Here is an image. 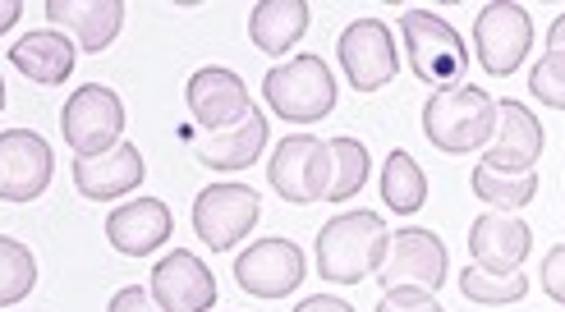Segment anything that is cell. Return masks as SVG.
I'll use <instances>...</instances> for the list:
<instances>
[{"mask_svg":"<svg viewBox=\"0 0 565 312\" xmlns=\"http://www.w3.org/2000/svg\"><path fill=\"white\" fill-rule=\"evenodd\" d=\"M184 101H189V116L203 125V129H212V133L239 125L248 110H253L244 78L235 69H221V65L198 69L189 78V88H184Z\"/></svg>","mask_w":565,"mask_h":312,"instance_id":"5bb4252c","label":"cell"},{"mask_svg":"<svg viewBox=\"0 0 565 312\" xmlns=\"http://www.w3.org/2000/svg\"><path fill=\"white\" fill-rule=\"evenodd\" d=\"M106 312H161V303H157L152 290H143V286H125L116 299L106 303Z\"/></svg>","mask_w":565,"mask_h":312,"instance_id":"4dcf8cb0","label":"cell"},{"mask_svg":"<svg viewBox=\"0 0 565 312\" xmlns=\"http://www.w3.org/2000/svg\"><path fill=\"white\" fill-rule=\"evenodd\" d=\"M267 148V116L258 106L248 110V116L231 129H221V133H207V138H198L193 152L203 157L212 170H248L253 161L263 157Z\"/></svg>","mask_w":565,"mask_h":312,"instance_id":"44dd1931","label":"cell"},{"mask_svg":"<svg viewBox=\"0 0 565 312\" xmlns=\"http://www.w3.org/2000/svg\"><path fill=\"white\" fill-rule=\"evenodd\" d=\"M401 37H405V55H409L414 74L428 83V88L465 83L469 46H465V37L441 14H433V10H405L401 14Z\"/></svg>","mask_w":565,"mask_h":312,"instance_id":"277c9868","label":"cell"},{"mask_svg":"<svg viewBox=\"0 0 565 312\" xmlns=\"http://www.w3.org/2000/svg\"><path fill=\"white\" fill-rule=\"evenodd\" d=\"M0 110H6V78H0Z\"/></svg>","mask_w":565,"mask_h":312,"instance_id":"e575fe53","label":"cell"},{"mask_svg":"<svg viewBox=\"0 0 565 312\" xmlns=\"http://www.w3.org/2000/svg\"><path fill=\"white\" fill-rule=\"evenodd\" d=\"M473 51H478V65H483L492 78H511L524 65V55L533 51L529 10L511 6V0H492V6H483L473 19Z\"/></svg>","mask_w":565,"mask_h":312,"instance_id":"8992f818","label":"cell"},{"mask_svg":"<svg viewBox=\"0 0 565 312\" xmlns=\"http://www.w3.org/2000/svg\"><path fill=\"white\" fill-rule=\"evenodd\" d=\"M152 299L161 303V312H212L216 276L207 271V262L198 252L175 248L152 271Z\"/></svg>","mask_w":565,"mask_h":312,"instance_id":"4fadbf2b","label":"cell"},{"mask_svg":"<svg viewBox=\"0 0 565 312\" xmlns=\"http://www.w3.org/2000/svg\"><path fill=\"white\" fill-rule=\"evenodd\" d=\"M547 51H565V14H556V23L547 28Z\"/></svg>","mask_w":565,"mask_h":312,"instance_id":"836d02e7","label":"cell"},{"mask_svg":"<svg viewBox=\"0 0 565 312\" xmlns=\"http://www.w3.org/2000/svg\"><path fill=\"white\" fill-rule=\"evenodd\" d=\"M377 312H446V308L428 290H386Z\"/></svg>","mask_w":565,"mask_h":312,"instance_id":"f1b7e54d","label":"cell"},{"mask_svg":"<svg viewBox=\"0 0 565 312\" xmlns=\"http://www.w3.org/2000/svg\"><path fill=\"white\" fill-rule=\"evenodd\" d=\"M308 19H313V10L303 0H258L248 10V37L267 55H286L308 33Z\"/></svg>","mask_w":565,"mask_h":312,"instance_id":"7402d4cb","label":"cell"},{"mask_svg":"<svg viewBox=\"0 0 565 312\" xmlns=\"http://www.w3.org/2000/svg\"><path fill=\"white\" fill-rule=\"evenodd\" d=\"M460 294L469 303L501 308V303H520L529 294V276L524 271H483V267H465L460 271Z\"/></svg>","mask_w":565,"mask_h":312,"instance_id":"484cf974","label":"cell"},{"mask_svg":"<svg viewBox=\"0 0 565 312\" xmlns=\"http://www.w3.org/2000/svg\"><path fill=\"white\" fill-rule=\"evenodd\" d=\"M369 184V148L359 138H318L303 165V197L308 203H350Z\"/></svg>","mask_w":565,"mask_h":312,"instance_id":"52a82bcc","label":"cell"},{"mask_svg":"<svg viewBox=\"0 0 565 312\" xmlns=\"http://www.w3.org/2000/svg\"><path fill=\"white\" fill-rule=\"evenodd\" d=\"M38 286V258L28 252V244L0 235V308H14L33 294Z\"/></svg>","mask_w":565,"mask_h":312,"instance_id":"4316f807","label":"cell"},{"mask_svg":"<svg viewBox=\"0 0 565 312\" xmlns=\"http://www.w3.org/2000/svg\"><path fill=\"white\" fill-rule=\"evenodd\" d=\"M497 148L478 161L488 170H501V175H520V170H533L543 157L547 133L539 125V116L524 101H497Z\"/></svg>","mask_w":565,"mask_h":312,"instance_id":"9a60e30c","label":"cell"},{"mask_svg":"<svg viewBox=\"0 0 565 312\" xmlns=\"http://www.w3.org/2000/svg\"><path fill=\"white\" fill-rule=\"evenodd\" d=\"M382 203L391 212H418L423 203H428V175H423V165L405 152V148H395L386 157V170H382Z\"/></svg>","mask_w":565,"mask_h":312,"instance_id":"cb8c5ba5","label":"cell"},{"mask_svg":"<svg viewBox=\"0 0 565 312\" xmlns=\"http://www.w3.org/2000/svg\"><path fill=\"white\" fill-rule=\"evenodd\" d=\"M235 280L253 299H286L303 280V252L290 239H258L248 244V252H239Z\"/></svg>","mask_w":565,"mask_h":312,"instance_id":"7c38bea8","label":"cell"},{"mask_svg":"<svg viewBox=\"0 0 565 312\" xmlns=\"http://www.w3.org/2000/svg\"><path fill=\"white\" fill-rule=\"evenodd\" d=\"M318 138L313 133H290L286 143H280L271 152V165H267V180L276 189L280 203H290V207H308V197H303V165H308V152H313Z\"/></svg>","mask_w":565,"mask_h":312,"instance_id":"d4e9b609","label":"cell"},{"mask_svg":"<svg viewBox=\"0 0 565 312\" xmlns=\"http://www.w3.org/2000/svg\"><path fill=\"white\" fill-rule=\"evenodd\" d=\"M175 235V216L161 197H138V203H120L106 216V239L125 258H148L166 239Z\"/></svg>","mask_w":565,"mask_h":312,"instance_id":"ac0fdd59","label":"cell"},{"mask_svg":"<svg viewBox=\"0 0 565 312\" xmlns=\"http://www.w3.org/2000/svg\"><path fill=\"white\" fill-rule=\"evenodd\" d=\"M46 19L70 28L78 46L88 55H102L125 28V6L120 0H46Z\"/></svg>","mask_w":565,"mask_h":312,"instance_id":"d6986e66","label":"cell"},{"mask_svg":"<svg viewBox=\"0 0 565 312\" xmlns=\"http://www.w3.org/2000/svg\"><path fill=\"white\" fill-rule=\"evenodd\" d=\"M478 203H488L492 212H520L539 197V170H520V175H501V170L488 165H473L469 175Z\"/></svg>","mask_w":565,"mask_h":312,"instance_id":"603a6c76","label":"cell"},{"mask_svg":"<svg viewBox=\"0 0 565 312\" xmlns=\"http://www.w3.org/2000/svg\"><path fill=\"white\" fill-rule=\"evenodd\" d=\"M23 14V0H0V33H10Z\"/></svg>","mask_w":565,"mask_h":312,"instance_id":"d6a6232c","label":"cell"},{"mask_svg":"<svg viewBox=\"0 0 565 312\" xmlns=\"http://www.w3.org/2000/svg\"><path fill=\"white\" fill-rule=\"evenodd\" d=\"M61 133L74 157H102L125 133V101L106 83H83L61 110Z\"/></svg>","mask_w":565,"mask_h":312,"instance_id":"5b68a950","label":"cell"},{"mask_svg":"<svg viewBox=\"0 0 565 312\" xmlns=\"http://www.w3.org/2000/svg\"><path fill=\"white\" fill-rule=\"evenodd\" d=\"M258 216H263L258 193H253L248 184H207L193 203V230L212 252H225L239 239H248Z\"/></svg>","mask_w":565,"mask_h":312,"instance_id":"9c48e42d","label":"cell"},{"mask_svg":"<svg viewBox=\"0 0 565 312\" xmlns=\"http://www.w3.org/2000/svg\"><path fill=\"white\" fill-rule=\"evenodd\" d=\"M263 97L271 116H280L286 125H318L335 106V78L322 55H295V61L267 69Z\"/></svg>","mask_w":565,"mask_h":312,"instance_id":"3957f363","label":"cell"},{"mask_svg":"<svg viewBox=\"0 0 565 312\" xmlns=\"http://www.w3.org/2000/svg\"><path fill=\"white\" fill-rule=\"evenodd\" d=\"M55 175V152L33 129L0 133V203H33Z\"/></svg>","mask_w":565,"mask_h":312,"instance_id":"8fae6325","label":"cell"},{"mask_svg":"<svg viewBox=\"0 0 565 312\" xmlns=\"http://www.w3.org/2000/svg\"><path fill=\"white\" fill-rule=\"evenodd\" d=\"M386 220L377 212H341L335 220H327L318 230V276L335 280V286H359V280L377 276V267L386 262Z\"/></svg>","mask_w":565,"mask_h":312,"instance_id":"6da1fadb","label":"cell"},{"mask_svg":"<svg viewBox=\"0 0 565 312\" xmlns=\"http://www.w3.org/2000/svg\"><path fill=\"white\" fill-rule=\"evenodd\" d=\"M543 294L565 308V244H556L543 258Z\"/></svg>","mask_w":565,"mask_h":312,"instance_id":"f546056e","label":"cell"},{"mask_svg":"<svg viewBox=\"0 0 565 312\" xmlns=\"http://www.w3.org/2000/svg\"><path fill=\"white\" fill-rule=\"evenodd\" d=\"M10 65L42 83V88H61V83L74 74V42L61 33V28H38L10 46Z\"/></svg>","mask_w":565,"mask_h":312,"instance_id":"ffe728a7","label":"cell"},{"mask_svg":"<svg viewBox=\"0 0 565 312\" xmlns=\"http://www.w3.org/2000/svg\"><path fill=\"white\" fill-rule=\"evenodd\" d=\"M529 93L552 110H565V51H547L529 74Z\"/></svg>","mask_w":565,"mask_h":312,"instance_id":"83f0119b","label":"cell"},{"mask_svg":"<svg viewBox=\"0 0 565 312\" xmlns=\"http://www.w3.org/2000/svg\"><path fill=\"white\" fill-rule=\"evenodd\" d=\"M148 175V161L134 143H116L102 157H74V189L88 203H116V197L134 193Z\"/></svg>","mask_w":565,"mask_h":312,"instance_id":"2e32d148","label":"cell"},{"mask_svg":"<svg viewBox=\"0 0 565 312\" xmlns=\"http://www.w3.org/2000/svg\"><path fill=\"white\" fill-rule=\"evenodd\" d=\"M533 252V230L511 212H483L469 225V258L483 271H520Z\"/></svg>","mask_w":565,"mask_h":312,"instance_id":"e0dca14e","label":"cell"},{"mask_svg":"<svg viewBox=\"0 0 565 312\" xmlns=\"http://www.w3.org/2000/svg\"><path fill=\"white\" fill-rule=\"evenodd\" d=\"M497 133V101L478 83H450L437 88L423 106V138L450 157L478 152Z\"/></svg>","mask_w":565,"mask_h":312,"instance_id":"7a4b0ae2","label":"cell"},{"mask_svg":"<svg viewBox=\"0 0 565 312\" xmlns=\"http://www.w3.org/2000/svg\"><path fill=\"white\" fill-rule=\"evenodd\" d=\"M446 244L441 235L423 230V225H409V230H395L386 262L377 267L382 290H428L437 294L446 286Z\"/></svg>","mask_w":565,"mask_h":312,"instance_id":"ba28073f","label":"cell"},{"mask_svg":"<svg viewBox=\"0 0 565 312\" xmlns=\"http://www.w3.org/2000/svg\"><path fill=\"white\" fill-rule=\"evenodd\" d=\"M335 55H341V69L354 83V93H382L401 69L395 37L382 19H354L335 42Z\"/></svg>","mask_w":565,"mask_h":312,"instance_id":"30bf717a","label":"cell"},{"mask_svg":"<svg viewBox=\"0 0 565 312\" xmlns=\"http://www.w3.org/2000/svg\"><path fill=\"white\" fill-rule=\"evenodd\" d=\"M295 312H354L345 299H331V294H313V299H303Z\"/></svg>","mask_w":565,"mask_h":312,"instance_id":"1f68e13d","label":"cell"}]
</instances>
